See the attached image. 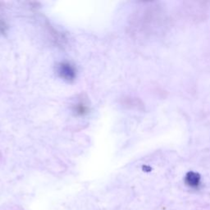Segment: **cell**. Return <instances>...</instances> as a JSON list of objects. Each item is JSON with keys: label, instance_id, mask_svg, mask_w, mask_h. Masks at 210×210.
Returning <instances> with one entry per match:
<instances>
[{"label": "cell", "instance_id": "1", "mask_svg": "<svg viewBox=\"0 0 210 210\" xmlns=\"http://www.w3.org/2000/svg\"><path fill=\"white\" fill-rule=\"evenodd\" d=\"M89 104L84 100H79L75 103L73 107V112L75 114L80 116H84L89 113Z\"/></svg>", "mask_w": 210, "mask_h": 210}, {"label": "cell", "instance_id": "2", "mask_svg": "<svg viewBox=\"0 0 210 210\" xmlns=\"http://www.w3.org/2000/svg\"><path fill=\"white\" fill-rule=\"evenodd\" d=\"M185 181L189 187L198 188L200 185V176L195 172H188L185 176Z\"/></svg>", "mask_w": 210, "mask_h": 210}]
</instances>
